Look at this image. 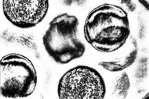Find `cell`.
I'll return each instance as SVG.
<instances>
[{
  "label": "cell",
  "mask_w": 149,
  "mask_h": 99,
  "mask_svg": "<svg viewBox=\"0 0 149 99\" xmlns=\"http://www.w3.org/2000/svg\"><path fill=\"white\" fill-rule=\"evenodd\" d=\"M79 20L63 13L54 17L42 37L46 52L59 64H67L83 56L85 45L78 38Z\"/></svg>",
  "instance_id": "2"
},
{
  "label": "cell",
  "mask_w": 149,
  "mask_h": 99,
  "mask_svg": "<svg viewBox=\"0 0 149 99\" xmlns=\"http://www.w3.org/2000/svg\"><path fill=\"white\" fill-rule=\"evenodd\" d=\"M84 36L97 51L105 53L118 51L130 36L128 14L118 6L108 3L99 6L86 19Z\"/></svg>",
  "instance_id": "1"
},
{
  "label": "cell",
  "mask_w": 149,
  "mask_h": 99,
  "mask_svg": "<svg viewBox=\"0 0 149 99\" xmlns=\"http://www.w3.org/2000/svg\"><path fill=\"white\" fill-rule=\"evenodd\" d=\"M49 0H3V12L9 22L27 29L38 25L49 10Z\"/></svg>",
  "instance_id": "5"
},
{
  "label": "cell",
  "mask_w": 149,
  "mask_h": 99,
  "mask_svg": "<svg viewBox=\"0 0 149 99\" xmlns=\"http://www.w3.org/2000/svg\"><path fill=\"white\" fill-rule=\"evenodd\" d=\"M122 51L116 58L111 61H104L99 63V65L109 72L123 71L133 65L136 60L138 48L137 42L134 37L128 39V41L122 48Z\"/></svg>",
  "instance_id": "6"
},
{
  "label": "cell",
  "mask_w": 149,
  "mask_h": 99,
  "mask_svg": "<svg viewBox=\"0 0 149 99\" xmlns=\"http://www.w3.org/2000/svg\"><path fill=\"white\" fill-rule=\"evenodd\" d=\"M1 95L8 98L30 96L37 85V73L32 62L20 54L3 56L0 63Z\"/></svg>",
  "instance_id": "3"
},
{
  "label": "cell",
  "mask_w": 149,
  "mask_h": 99,
  "mask_svg": "<svg viewBox=\"0 0 149 99\" xmlns=\"http://www.w3.org/2000/svg\"><path fill=\"white\" fill-rule=\"evenodd\" d=\"M121 3L124 5L126 6L127 9H128L129 10L133 11L135 10V9H136V5H135V3L133 2V0H120Z\"/></svg>",
  "instance_id": "8"
},
{
  "label": "cell",
  "mask_w": 149,
  "mask_h": 99,
  "mask_svg": "<svg viewBox=\"0 0 149 99\" xmlns=\"http://www.w3.org/2000/svg\"><path fill=\"white\" fill-rule=\"evenodd\" d=\"M138 2L146 9L147 10L149 11V0H138Z\"/></svg>",
  "instance_id": "9"
},
{
  "label": "cell",
  "mask_w": 149,
  "mask_h": 99,
  "mask_svg": "<svg viewBox=\"0 0 149 99\" xmlns=\"http://www.w3.org/2000/svg\"><path fill=\"white\" fill-rule=\"evenodd\" d=\"M130 87V79L126 73H122L114 84L113 95L116 98H126Z\"/></svg>",
  "instance_id": "7"
},
{
  "label": "cell",
  "mask_w": 149,
  "mask_h": 99,
  "mask_svg": "<svg viewBox=\"0 0 149 99\" xmlns=\"http://www.w3.org/2000/svg\"><path fill=\"white\" fill-rule=\"evenodd\" d=\"M144 98H149V92L146 94V95H145V96L144 97Z\"/></svg>",
  "instance_id": "10"
},
{
  "label": "cell",
  "mask_w": 149,
  "mask_h": 99,
  "mask_svg": "<svg viewBox=\"0 0 149 99\" xmlns=\"http://www.w3.org/2000/svg\"><path fill=\"white\" fill-rule=\"evenodd\" d=\"M57 94L60 98H104L106 85L100 73L88 66L70 69L60 79Z\"/></svg>",
  "instance_id": "4"
}]
</instances>
